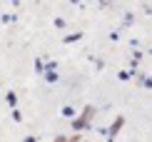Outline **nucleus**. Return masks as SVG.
<instances>
[{"label": "nucleus", "mask_w": 152, "mask_h": 142, "mask_svg": "<svg viewBox=\"0 0 152 142\" xmlns=\"http://www.w3.org/2000/svg\"><path fill=\"white\" fill-rule=\"evenodd\" d=\"M95 112H97V110H95L92 105H87V107H82V112L77 115V117L72 120V132H85L87 127L92 125V120H95Z\"/></svg>", "instance_id": "nucleus-1"}, {"label": "nucleus", "mask_w": 152, "mask_h": 142, "mask_svg": "<svg viewBox=\"0 0 152 142\" xmlns=\"http://www.w3.org/2000/svg\"><path fill=\"white\" fill-rule=\"evenodd\" d=\"M122 127H125V117H122V115H117L115 122L110 125V130H107V142H115V137L120 135V130H122Z\"/></svg>", "instance_id": "nucleus-2"}, {"label": "nucleus", "mask_w": 152, "mask_h": 142, "mask_svg": "<svg viewBox=\"0 0 152 142\" xmlns=\"http://www.w3.org/2000/svg\"><path fill=\"white\" fill-rule=\"evenodd\" d=\"M5 102H8V105H10L12 110H15V105H18V95H15V92H12V90H10V92L5 95Z\"/></svg>", "instance_id": "nucleus-3"}, {"label": "nucleus", "mask_w": 152, "mask_h": 142, "mask_svg": "<svg viewBox=\"0 0 152 142\" xmlns=\"http://www.w3.org/2000/svg\"><path fill=\"white\" fill-rule=\"evenodd\" d=\"M80 37H82V33H72V35H65V37H62V42H77Z\"/></svg>", "instance_id": "nucleus-4"}, {"label": "nucleus", "mask_w": 152, "mask_h": 142, "mask_svg": "<svg viewBox=\"0 0 152 142\" xmlns=\"http://www.w3.org/2000/svg\"><path fill=\"white\" fill-rule=\"evenodd\" d=\"M12 120H15V122H20V120H23V112H20V110H18V107L12 110Z\"/></svg>", "instance_id": "nucleus-5"}, {"label": "nucleus", "mask_w": 152, "mask_h": 142, "mask_svg": "<svg viewBox=\"0 0 152 142\" xmlns=\"http://www.w3.org/2000/svg\"><path fill=\"white\" fill-rule=\"evenodd\" d=\"M45 80L48 82H55V80H58V72H45Z\"/></svg>", "instance_id": "nucleus-6"}, {"label": "nucleus", "mask_w": 152, "mask_h": 142, "mask_svg": "<svg viewBox=\"0 0 152 142\" xmlns=\"http://www.w3.org/2000/svg\"><path fill=\"white\" fill-rule=\"evenodd\" d=\"M62 115H65V117H72L75 110H72V107H65V110H62Z\"/></svg>", "instance_id": "nucleus-7"}, {"label": "nucleus", "mask_w": 152, "mask_h": 142, "mask_svg": "<svg viewBox=\"0 0 152 142\" xmlns=\"http://www.w3.org/2000/svg\"><path fill=\"white\" fill-rule=\"evenodd\" d=\"M23 142H37V137H35V135H28V137H25Z\"/></svg>", "instance_id": "nucleus-8"}, {"label": "nucleus", "mask_w": 152, "mask_h": 142, "mask_svg": "<svg viewBox=\"0 0 152 142\" xmlns=\"http://www.w3.org/2000/svg\"><path fill=\"white\" fill-rule=\"evenodd\" d=\"M53 142H67V137H65V135H58V137H55Z\"/></svg>", "instance_id": "nucleus-9"}, {"label": "nucleus", "mask_w": 152, "mask_h": 142, "mask_svg": "<svg viewBox=\"0 0 152 142\" xmlns=\"http://www.w3.org/2000/svg\"><path fill=\"white\" fill-rule=\"evenodd\" d=\"M82 142H85V140H82Z\"/></svg>", "instance_id": "nucleus-10"}]
</instances>
